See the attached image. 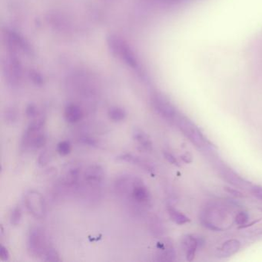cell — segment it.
<instances>
[{"label":"cell","mask_w":262,"mask_h":262,"mask_svg":"<svg viewBox=\"0 0 262 262\" xmlns=\"http://www.w3.org/2000/svg\"><path fill=\"white\" fill-rule=\"evenodd\" d=\"M176 252L172 245L168 242L159 244V251H158L157 260L160 261H172L176 259Z\"/></svg>","instance_id":"8fae6325"},{"label":"cell","mask_w":262,"mask_h":262,"mask_svg":"<svg viewBox=\"0 0 262 262\" xmlns=\"http://www.w3.org/2000/svg\"><path fill=\"white\" fill-rule=\"evenodd\" d=\"M58 153L60 156H67L70 154L72 151V145L70 141L64 140L59 142L56 148Z\"/></svg>","instance_id":"ffe728a7"},{"label":"cell","mask_w":262,"mask_h":262,"mask_svg":"<svg viewBox=\"0 0 262 262\" xmlns=\"http://www.w3.org/2000/svg\"><path fill=\"white\" fill-rule=\"evenodd\" d=\"M150 229H151V232L153 233L154 235H161L163 232V230H162V225L160 221H159V219L156 216H152V217L150 219V223H149Z\"/></svg>","instance_id":"d6986e66"},{"label":"cell","mask_w":262,"mask_h":262,"mask_svg":"<svg viewBox=\"0 0 262 262\" xmlns=\"http://www.w3.org/2000/svg\"><path fill=\"white\" fill-rule=\"evenodd\" d=\"M168 212L171 220L177 225H185V224L190 222V219L187 216H185V214H182L181 211H179L176 208H173V207H168Z\"/></svg>","instance_id":"9a60e30c"},{"label":"cell","mask_w":262,"mask_h":262,"mask_svg":"<svg viewBox=\"0 0 262 262\" xmlns=\"http://www.w3.org/2000/svg\"><path fill=\"white\" fill-rule=\"evenodd\" d=\"M42 259L45 261L58 262L61 260L59 253L53 248H47V251L42 256Z\"/></svg>","instance_id":"ac0fdd59"},{"label":"cell","mask_w":262,"mask_h":262,"mask_svg":"<svg viewBox=\"0 0 262 262\" xmlns=\"http://www.w3.org/2000/svg\"><path fill=\"white\" fill-rule=\"evenodd\" d=\"M222 176L229 183L232 184L235 186L244 187L246 185V182H244V181L239 176H237V174H234L230 170L223 169Z\"/></svg>","instance_id":"e0dca14e"},{"label":"cell","mask_w":262,"mask_h":262,"mask_svg":"<svg viewBox=\"0 0 262 262\" xmlns=\"http://www.w3.org/2000/svg\"><path fill=\"white\" fill-rule=\"evenodd\" d=\"M26 114H27V117H28L29 119H31V120L36 119V117H38V116H39L37 107H36L34 104H30V105L27 107V110H26Z\"/></svg>","instance_id":"603a6c76"},{"label":"cell","mask_w":262,"mask_h":262,"mask_svg":"<svg viewBox=\"0 0 262 262\" xmlns=\"http://www.w3.org/2000/svg\"><path fill=\"white\" fill-rule=\"evenodd\" d=\"M80 141L82 143L89 145V146H99V142H98L96 139H94V138L91 137V136H82V137L81 138Z\"/></svg>","instance_id":"484cf974"},{"label":"cell","mask_w":262,"mask_h":262,"mask_svg":"<svg viewBox=\"0 0 262 262\" xmlns=\"http://www.w3.org/2000/svg\"><path fill=\"white\" fill-rule=\"evenodd\" d=\"M81 169L79 167L73 166L66 171L62 178V185L67 188H76L81 179Z\"/></svg>","instance_id":"ba28073f"},{"label":"cell","mask_w":262,"mask_h":262,"mask_svg":"<svg viewBox=\"0 0 262 262\" xmlns=\"http://www.w3.org/2000/svg\"><path fill=\"white\" fill-rule=\"evenodd\" d=\"M0 257L2 260H8L10 258V253H9L8 249L4 245H1V248H0Z\"/></svg>","instance_id":"83f0119b"},{"label":"cell","mask_w":262,"mask_h":262,"mask_svg":"<svg viewBox=\"0 0 262 262\" xmlns=\"http://www.w3.org/2000/svg\"><path fill=\"white\" fill-rule=\"evenodd\" d=\"M182 159L185 162V163H189V162H191V161H192L191 156H188V154L185 155V156H182Z\"/></svg>","instance_id":"f546056e"},{"label":"cell","mask_w":262,"mask_h":262,"mask_svg":"<svg viewBox=\"0 0 262 262\" xmlns=\"http://www.w3.org/2000/svg\"><path fill=\"white\" fill-rule=\"evenodd\" d=\"M133 138L145 151H152V142L148 135L144 133L142 129L135 128L134 132H133Z\"/></svg>","instance_id":"4fadbf2b"},{"label":"cell","mask_w":262,"mask_h":262,"mask_svg":"<svg viewBox=\"0 0 262 262\" xmlns=\"http://www.w3.org/2000/svg\"><path fill=\"white\" fill-rule=\"evenodd\" d=\"M248 219H249V216L245 211H241L237 215L235 216V223L238 225H244L248 222Z\"/></svg>","instance_id":"d4e9b609"},{"label":"cell","mask_w":262,"mask_h":262,"mask_svg":"<svg viewBox=\"0 0 262 262\" xmlns=\"http://www.w3.org/2000/svg\"><path fill=\"white\" fill-rule=\"evenodd\" d=\"M251 193L254 197L262 200V188H253L251 189Z\"/></svg>","instance_id":"f1b7e54d"},{"label":"cell","mask_w":262,"mask_h":262,"mask_svg":"<svg viewBox=\"0 0 262 262\" xmlns=\"http://www.w3.org/2000/svg\"><path fill=\"white\" fill-rule=\"evenodd\" d=\"M174 123L177 125L179 129L184 135L189 139L196 146L199 148L205 147L207 145V141L204 138L203 135L199 131V128L186 117L178 115Z\"/></svg>","instance_id":"3957f363"},{"label":"cell","mask_w":262,"mask_h":262,"mask_svg":"<svg viewBox=\"0 0 262 262\" xmlns=\"http://www.w3.org/2000/svg\"><path fill=\"white\" fill-rule=\"evenodd\" d=\"M108 43L113 54L122 58L132 67L136 68L137 67V62L134 54L122 39L116 36H111L108 38Z\"/></svg>","instance_id":"5b68a950"},{"label":"cell","mask_w":262,"mask_h":262,"mask_svg":"<svg viewBox=\"0 0 262 262\" xmlns=\"http://www.w3.org/2000/svg\"><path fill=\"white\" fill-rule=\"evenodd\" d=\"M153 105L155 110L161 116L164 118L165 120L168 122H174L177 117L178 113L174 107L165 100L161 96H155L152 100Z\"/></svg>","instance_id":"52a82bcc"},{"label":"cell","mask_w":262,"mask_h":262,"mask_svg":"<svg viewBox=\"0 0 262 262\" xmlns=\"http://www.w3.org/2000/svg\"><path fill=\"white\" fill-rule=\"evenodd\" d=\"M227 191H228V192L231 193V194H234V195L235 196H242L241 193H239L238 191H235V190H231L230 189V188H228V189H227Z\"/></svg>","instance_id":"4dcf8cb0"},{"label":"cell","mask_w":262,"mask_h":262,"mask_svg":"<svg viewBox=\"0 0 262 262\" xmlns=\"http://www.w3.org/2000/svg\"><path fill=\"white\" fill-rule=\"evenodd\" d=\"M83 116V110L77 104L70 103L66 107L64 116L69 123L75 124L80 122Z\"/></svg>","instance_id":"9c48e42d"},{"label":"cell","mask_w":262,"mask_h":262,"mask_svg":"<svg viewBox=\"0 0 262 262\" xmlns=\"http://www.w3.org/2000/svg\"><path fill=\"white\" fill-rule=\"evenodd\" d=\"M84 182L85 185L91 188H99L105 179V172L102 167L99 165H90L87 167L83 173Z\"/></svg>","instance_id":"8992f818"},{"label":"cell","mask_w":262,"mask_h":262,"mask_svg":"<svg viewBox=\"0 0 262 262\" xmlns=\"http://www.w3.org/2000/svg\"><path fill=\"white\" fill-rule=\"evenodd\" d=\"M182 245L185 251L187 260L191 261L194 258L197 250V240L193 236L186 235L182 239Z\"/></svg>","instance_id":"7c38bea8"},{"label":"cell","mask_w":262,"mask_h":262,"mask_svg":"<svg viewBox=\"0 0 262 262\" xmlns=\"http://www.w3.org/2000/svg\"><path fill=\"white\" fill-rule=\"evenodd\" d=\"M50 162V154L47 150H44L38 158V165L39 167H44Z\"/></svg>","instance_id":"cb8c5ba5"},{"label":"cell","mask_w":262,"mask_h":262,"mask_svg":"<svg viewBox=\"0 0 262 262\" xmlns=\"http://www.w3.org/2000/svg\"><path fill=\"white\" fill-rule=\"evenodd\" d=\"M108 118L115 122H119L123 121L126 116L125 110L120 107L113 106L108 110Z\"/></svg>","instance_id":"2e32d148"},{"label":"cell","mask_w":262,"mask_h":262,"mask_svg":"<svg viewBox=\"0 0 262 262\" xmlns=\"http://www.w3.org/2000/svg\"><path fill=\"white\" fill-rule=\"evenodd\" d=\"M164 156H165V159H166L169 163L176 165V166H179L177 159H176L174 156L171 155V153L168 152V151H164Z\"/></svg>","instance_id":"4316f807"},{"label":"cell","mask_w":262,"mask_h":262,"mask_svg":"<svg viewBox=\"0 0 262 262\" xmlns=\"http://www.w3.org/2000/svg\"><path fill=\"white\" fill-rule=\"evenodd\" d=\"M25 205L29 212L36 219H42L47 213L45 199L36 190H30L25 195Z\"/></svg>","instance_id":"277c9868"},{"label":"cell","mask_w":262,"mask_h":262,"mask_svg":"<svg viewBox=\"0 0 262 262\" xmlns=\"http://www.w3.org/2000/svg\"><path fill=\"white\" fill-rule=\"evenodd\" d=\"M23 211L20 207L17 206L14 208L10 215V222L12 225H18L22 221Z\"/></svg>","instance_id":"44dd1931"},{"label":"cell","mask_w":262,"mask_h":262,"mask_svg":"<svg viewBox=\"0 0 262 262\" xmlns=\"http://www.w3.org/2000/svg\"><path fill=\"white\" fill-rule=\"evenodd\" d=\"M4 117H5L4 119H5L6 122L8 123H14L17 120L18 114L14 108H9L6 111Z\"/></svg>","instance_id":"7402d4cb"},{"label":"cell","mask_w":262,"mask_h":262,"mask_svg":"<svg viewBox=\"0 0 262 262\" xmlns=\"http://www.w3.org/2000/svg\"><path fill=\"white\" fill-rule=\"evenodd\" d=\"M47 237L40 227H32L27 237V249L33 257H42L47 249Z\"/></svg>","instance_id":"7a4b0ae2"},{"label":"cell","mask_w":262,"mask_h":262,"mask_svg":"<svg viewBox=\"0 0 262 262\" xmlns=\"http://www.w3.org/2000/svg\"><path fill=\"white\" fill-rule=\"evenodd\" d=\"M118 159L122 161V162L132 163L133 165H136V166L142 168V169L145 170V171H149V172L154 171V168H153L152 165H151L148 161L142 159V158L139 157V156L126 153V154H123L122 155V156H119Z\"/></svg>","instance_id":"30bf717a"},{"label":"cell","mask_w":262,"mask_h":262,"mask_svg":"<svg viewBox=\"0 0 262 262\" xmlns=\"http://www.w3.org/2000/svg\"><path fill=\"white\" fill-rule=\"evenodd\" d=\"M240 242L238 241L234 240V239L228 241L222 245V248L220 249L221 253L224 257L225 256L228 257V256L232 255L234 253L237 252L240 248Z\"/></svg>","instance_id":"5bb4252c"},{"label":"cell","mask_w":262,"mask_h":262,"mask_svg":"<svg viewBox=\"0 0 262 262\" xmlns=\"http://www.w3.org/2000/svg\"><path fill=\"white\" fill-rule=\"evenodd\" d=\"M115 190L119 195L131 201L137 208H145L151 204V194L142 179L131 176H122L115 182Z\"/></svg>","instance_id":"6da1fadb"}]
</instances>
